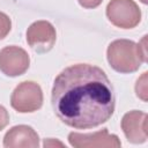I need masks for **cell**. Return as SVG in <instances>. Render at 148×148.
Listing matches in <instances>:
<instances>
[{"label": "cell", "mask_w": 148, "mask_h": 148, "mask_svg": "<svg viewBox=\"0 0 148 148\" xmlns=\"http://www.w3.org/2000/svg\"><path fill=\"white\" fill-rule=\"evenodd\" d=\"M77 1L84 8H96L102 3L103 0H77Z\"/></svg>", "instance_id": "cell-13"}, {"label": "cell", "mask_w": 148, "mask_h": 148, "mask_svg": "<svg viewBox=\"0 0 148 148\" xmlns=\"http://www.w3.org/2000/svg\"><path fill=\"white\" fill-rule=\"evenodd\" d=\"M39 138L36 131L28 125H17L12 127L3 138V147L6 148H37Z\"/></svg>", "instance_id": "cell-9"}, {"label": "cell", "mask_w": 148, "mask_h": 148, "mask_svg": "<svg viewBox=\"0 0 148 148\" xmlns=\"http://www.w3.org/2000/svg\"><path fill=\"white\" fill-rule=\"evenodd\" d=\"M68 141L69 145L74 148H94V147L118 148L121 146L119 138L116 134H110L108 128H103L101 131L89 134L72 132L68 134Z\"/></svg>", "instance_id": "cell-7"}, {"label": "cell", "mask_w": 148, "mask_h": 148, "mask_svg": "<svg viewBox=\"0 0 148 148\" xmlns=\"http://www.w3.org/2000/svg\"><path fill=\"white\" fill-rule=\"evenodd\" d=\"M109 21L121 29H132L141 21V10L133 0H111L106 6Z\"/></svg>", "instance_id": "cell-4"}, {"label": "cell", "mask_w": 148, "mask_h": 148, "mask_svg": "<svg viewBox=\"0 0 148 148\" xmlns=\"http://www.w3.org/2000/svg\"><path fill=\"white\" fill-rule=\"evenodd\" d=\"M146 38L141 44L130 39H116L106 50V58L110 66L119 73H133L146 62Z\"/></svg>", "instance_id": "cell-2"}, {"label": "cell", "mask_w": 148, "mask_h": 148, "mask_svg": "<svg viewBox=\"0 0 148 148\" xmlns=\"http://www.w3.org/2000/svg\"><path fill=\"white\" fill-rule=\"evenodd\" d=\"M43 104V91L38 83L34 81L21 82L10 96V105L21 113L35 112Z\"/></svg>", "instance_id": "cell-3"}, {"label": "cell", "mask_w": 148, "mask_h": 148, "mask_svg": "<svg viewBox=\"0 0 148 148\" xmlns=\"http://www.w3.org/2000/svg\"><path fill=\"white\" fill-rule=\"evenodd\" d=\"M30 65L29 54L22 47L12 45L0 51V71L7 76H18L27 72Z\"/></svg>", "instance_id": "cell-6"}, {"label": "cell", "mask_w": 148, "mask_h": 148, "mask_svg": "<svg viewBox=\"0 0 148 148\" xmlns=\"http://www.w3.org/2000/svg\"><path fill=\"white\" fill-rule=\"evenodd\" d=\"M57 39L54 27L49 21H36L27 30V42L37 53L49 52Z\"/></svg>", "instance_id": "cell-5"}, {"label": "cell", "mask_w": 148, "mask_h": 148, "mask_svg": "<svg viewBox=\"0 0 148 148\" xmlns=\"http://www.w3.org/2000/svg\"><path fill=\"white\" fill-rule=\"evenodd\" d=\"M135 92L136 96L140 97L142 101H147V72H145L142 76L138 79L135 84Z\"/></svg>", "instance_id": "cell-10"}, {"label": "cell", "mask_w": 148, "mask_h": 148, "mask_svg": "<svg viewBox=\"0 0 148 148\" xmlns=\"http://www.w3.org/2000/svg\"><path fill=\"white\" fill-rule=\"evenodd\" d=\"M9 123V114H8V111L2 106L0 105V131L3 130Z\"/></svg>", "instance_id": "cell-12"}, {"label": "cell", "mask_w": 148, "mask_h": 148, "mask_svg": "<svg viewBox=\"0 0 148 148\" xmlns=\"http://www.w3.org/2000/svg\"><path fill=\"white\" fill-rule=\"evenodd\" d=\"M141 2H143V3H147V0H141Z\"/></svg>", "instance_id": "cell-14"}, {"label": "cell", "mask_w": 148, "mask_h": 148, "mask_svg": "<svg viewBox=\"0 0 148 148\" xmlns=\"http://www.w3.org/2000/svg\"><path fill=\"white\" fill-rule=\"evenodd\" d=\"M147 113L138 110L130 111L121 119V130L126 139L132 143L147 141Z\"/></svg>", "instance_id": "cell-8"}, {"label": "cell", "mask_w": 148, "mask_h": 148, "mask_svg": "<svg viewBox=\"0 0 148 148\" xmlns=\"http://www.w3.org/2000/svg\"><path fill=\"white\" fill-rule=\"evenodd\" d=\"M51 99L59 120L76 130L106 123L113 114L116 101L105 72L89 64L69 66L58 74Z\"/></svg>", "instance_id": "cell-1"}, {"label": "cell", "mask_w": 148, "mask_h": 148, "mask_svg": "<svg viewBox=\"0 0 148 148\" xmlns=\"http://www.w3.org/2000/svg\"><path fill=\"white\" fill-rule=\"evenodd\" d=\"M12 29V21L8 15L0 12V40L3 39Z\"/></svg>", "instance_id": "cell-11"}]
</instances>
